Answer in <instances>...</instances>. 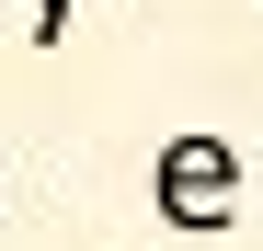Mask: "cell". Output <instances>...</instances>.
Segmentation results:
<instances>
[{
    "label": "cell",
    "instance_id": "2",
    "mask_svg": "<svg viewBox=\"0 0 263 251\" xmlns=\"http://www.w3.org/2000/svg\"><path fill=\"white\" fill-rule=\"evenodd\" d=\"M69 12H80V0H23V34H34V46H58V34H69Z\"/></svg>",
    "mask_w": 263,
    "mask_h": 251
},
{
    "label": "cell",
    "instance_id": "4",
    "mask_svg": "<svg viewBox=\"0 0 263 251\" xmlns=\"http://www.w3.org/2000/svg\"><path fill=\"white\" fill-rule=\"evenodd\" d=\"M0 205H12V183H0Z\"/></svg>",
    "mask_w": 263,
    "mask_h": 251
},
{
    "label": "cell",
    "instance_id": "3",
    "mask_svg": "<svg viewBox=\"0 0 263 251\" xmlns=\"http://www.w3.org/2000/svg\"><path fill=\"white\" fill-rule=\"evenodd\" d=\"M252 217H263V160H252Z\"/></svg>",
    "mask_w": 263,
    "mask_h": 251
},
{
    "label": "cell",
    "instance_id": "1",
    "mask_svg": "<svg viewBox=\"0 0 263 251\" xmlns=\"http://www.w3.org/2000/svg\"><path fill=\"white\" fill-rule=\"evenodd\" d=\"M149 205H160L172 228H229L240 205H252V160L229 137H172L149 160Z\"/></svg>",
    "mask_w": 263,
    "mask_h": 251
}]
</instances>
